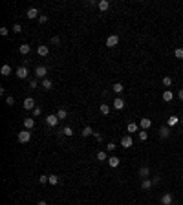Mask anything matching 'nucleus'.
<instances>
[{
    "label": "nucleus",
    "instance_id": "nucleus-9",
    "mask_svg": "<svg viewBox=\"0 0 183 205\" xmlns=\"http://www.w3.org/2000/svg\"><path fill=\"white\" fill-rule=\"evenodd\" d=\"M139 126H141V130H148V128L152 126V121H150V117H141V121H139Z\"/></svg>",
    "mask_w": 183,
    "mask_h": 205
},
{
    "label": "nucleus",
    "instance_id": "nucleus-38",
    "mask_svg": "<svg viewBox=\"0 0 183 205\" xmlns=\"http://www.w3.org/2000/svg\"><path fill=\"white\" fill-rule=\"evenodd\" d=\"M51 44L59 46V44H61V37H57V35H55V37H51Z\"/></svg>",
    "mask_w": 183,
    "mask_h": 205
},
{
    "label": "nucleus",
    "instance_id": "nucleus-25",
    "mask_svg": "<svg viewBox=\"0 0 183 205\" xmlns=\"http://www.w3.org/2000/svg\"><path fill=\"white\" fill-rule=\"evenodd\" d=\"M97 159L99 161H108V152H106V150H99V152H97Z\"/></svg>",
    "mask_w": 183,
    "mask_h": 205
},
{
    "label": "nucleus",
    "instance_id": "nucleus-37",
    "mask_svg": "<svg viewBox=\"0 0 183 205\" xmlns=\"http://www.w3.org/2000/svg\"><path fill=\"white\" fill-rule=\"evenodd\" d=\"M6 104H7V106H13V104H15V99H13L11 95H9V97H6Z\"/></svg>",
    "mask_w": 183,
    "mask_h": 205
},
{
    "label": "nucleus",
    "instance_id": "nucleus-22",
    "mask_svg": "<svg viewBox=\"0 0 183 205\" xmlns=\"http://www.w3.org/2000/svg\"><path fill=\"white\" fill-rule=\"evenodd\" d=\"M152 185H154V183H152V179H148V178H145V179L141 181V189H143V190H148Z\"/></svg>",
    "mask_w": 183,
    "mask_h": 205
},
{
    "label": "nucleus",
    "instance_id": "nucleus-12",
    "mask_svg": "<svg viewBox=\"0 0 183 205\" xmlns=\"http://www.w3.org/2000/svg\"><path fill=\"white\" fill-rule=\"evenodd\" d=\"M114 108L115 110H123L125 108V99H123V97H115V99H114Z\"/></svg>",
    "mask_w": 183,
    "mask_h": 205
},
{
    "label": "nucleus",
    "instance_id": "nucleus-10",
    "mask_svg": "<svg viewBox=\"0 0 183 205\" xmlns=\"http://www.w3.org/2000/svg\"><path fill=\"white\" fill-rule=\"evenodd\" d=\"M26 17H28V18H31V20H33V18H37V20H39L40 13H39V9H37V7H29V9H28V13H26Z\"/></svg>",
    "mask_w": 183,
    "mask_h": 205
},
{
    "label": "nucleus",
    "instance_id": "nucleus-6",
    "mask_svg": "<svg viewBox=\"0 0 183 205\" xmlns=\"http://www.w3.org/2000/svg\"><path fill=\"white\" fill-rule=\"evenodd\" d=\"M132 145H134V141H132V136L130 134H126V136L121 137V147L123 148H130Z\"/></svg>",
    "mask_w": 183,
    "mask_h": 205
},
{
    "label": "nucleus",
    "instance_id": "nucleus-3",
    "mask_svg": "<svg viewBox=\"0 0 183 205\" xmlns=\"http://www.w3.org/2000/svg\"><path fill=\"white\" fill-rule=\"evenodd\" d=\"M46 125H48L50 128H55V126L59 125V117H57L55 114H50V115H46Z\"/></svg>",
    "mask_w": 183,
    "mask_h": 205
},
{
    "label": "nucleus",
    "instance_id": "nucleus-27",
    "mask_svg": "<svg viewBox=\"0 0 183 205\" xmlns=\"http://www.w3.org/2000/svg\"><path fill=\"white\" fill-rule=\"evenodd\" d=\"M81 134H82V137H88V136H93V128H92V126H84Z\"/></svg>",
    "mask_w": 183,
    "mask_h": 205
},
{
    "label": "nucleus",
    "instance_id": "nucleus-16",
    "mask_svg": "<svg viewBox=\"0 0 183 205\" xmlns=\"http://www.w3.org/2000/svg\"><path fill=\"white\" fill-rule=\"evenodd\" d=\"M97 7H99V11H108V9H110V2H108V0H99Z\"/></svg>",
    "mask_w": 183,
    "mask_h": 205
},
{
    "label": "nucleus",
    "instance_id": "nucleus-30",
    "mask_svg": "<svg viewBox=\"0 0 183 205\" xmlns=\"http://www.w3.org/2000/svg\"><path fill=\"white\" fill-rule=\"evenodd\" d=\"M137 136H139V141H147V139H148V132L147 130H139Z\"/></svg>",
    "mask_w": 183,
    "mask_h": 205
},
{
    "label": "nucleus",
    "instance_id": "nucleus-39",
    "mask_svg": "<svg viewBox=\"0 0 183 205\" xmlns=\"http://www.w3.org/2000/svg\"><path fill=\"white\" fill-rule=\"evenodd\" d=\"M40 114H42V108H40V106H35V108H33V117H37Z\"/></svg>",
    "mask_w": 183,
    "mask_h": 205
},
{
    "label": "nucleus",
    "instance_id": "nucleus-36",
    "mask_svg": "<svg viewBox=\"0 0 183 205\" xmlns=\"http://www.w3.org/2000/svg\"><path fill=\"white\" fill-rule=\"evenodd\" d=\"M163 86H172V77H163Z\"/></svg>",
    "mask_w": 183,
    "mask_h": 205
},
{
    "label": "nucleus",
    "instance_id": "nucleus-15",
    "mask_svg": "<svg viewBox=\"0 0 183 205\" xmlns=\"http://www.w3.org/2000/svg\"><path fill=\"white\" fill-rule=\"evenodd\" d=\"M40 88H42V90H51V88H53V81L46 77L44 81H42V82H40Z\"/></svg>",
    "mask_w": 183,
    "mask_h": 205
},
{
    "label": "nucleus",
    "instance_id": "nucleus-43",
    "mask_svg": "<svg viewBox=\"0 0 183 205\" xmlns=\"http://www.w3.org/2000/svg\"><path fill=\"white\" fill-rule=\"evenodd\" d=\"M7 33H9V29H7V28H4V26L0 28V35H4V37H6Z\"/></svg>",
    "mask_w": 183,
    "mask_h": 205
},
{
    "label": "nucleus",
    "instance_id": "nucleus-1",
    "mask_svg": "<svg viewBox=\"0 0 183 205\" xmlns=\"http://www.w3.org/2000/svg\"><path fill=\"white\" fill-rule=\"evenodd\" d=\"M17 137H18V143H29V141H31V132L24 128L22 132H18Z\"/></svg>",
    "mask_w": 183,
    "mask_h": 205
},
{
    "label": "nucleus",
    "instance_id": "nucleus-2",
    "mask_svg": "<svg viewBox=\"0 0 183 205\" xmlns=\"http://www.w3.org/2000/svg\"><path fill=\"white\" fill-rule=\"evenodd\" d=\"M46 75H48V68H46V66H37V68H35V77H37L39 81H40V79L44 81Z\"/></svg>",
    "mask_w": 183,
    "mask_h": 205
},
{
    "label": "nucleus",
    "instance_id": "nucleus-5",
    "mask_svg": "<svg viewBox=\"0 0 183 205\" xmlns=\"http://www.w3.org/2000/svg\"><path fill=\"white\" fill-rule=\"evenodd\" d=\"M15 73H17V77H18V79H28V77H29V70H28L26 66L17 68V71H15Z\"/></svg>",
    "mask_w": 183,
    "mask_h": 205
},
{
    "label": "nucleus",
    "instance_id": "nucleus-34",
    "mask_svg": "<svg viewBox=\"0 0 183 205\" xmlns=\"http://www.w3.org/2000/svg\"><path fill=\"white\" fill-rule=\"evenodd\" d=\"M174 57L176 59H183V48H176L174 50Z\"/></svg>",
    "mask_w": 183,
    "mask_h": 205
},
{
    "label": "nucleus",
    "instance_id": "nucleus-46",
    "mask_svg": "<svg viewBox=\"0 0 183 205\" xmlns=\"http://www.w3.org/2000/svg\"><path fill=\"white\" fill-rule=\"evenodd\" d=\"M178 97H179V99L183 101V88H179V92H178Z\"/></svg>",
    "mask_w": 183,
    "mask_h": 205
},
{
    "label": "nucleus",
    "instance_id": "nucleus-19",
    "mask_svg": "<svg viewBox=\"0 0 183 205\" xmlns=\"http://www.w3.org/2000/svg\"><path fill=\"white\" fill-rule=\"evenodd\" d=\"M161 97H163V101H165V103H170L172 99H174V93H172V90H165Z\"/></svg>",
    "mask_w": 183,
    "mask_h": 205
},
{
    "label": "nucleus",
    "instance_id": "nucleus-13",
    "mask_svg": "<svg viewBox=\"0 0 183 205\" xmlns=\"http://www.w3.org/2000/svg\"><path fill=\"white\" fill-rule=\"evenodd\" d=\"M37 53H39L40 57H46L48 53H50V48H48L46 44H39V48H37Z\"/></svg>",
    "mask_w": 183,
    "mask_h": 205
},
{
    "label": "nucleus",
    "instance_id": "nucleus-33",
    "mask_svg": "<svg viewBox=\"0 0 183 205\" xmlns=\"http://www.w3.org/2000/svg\"><path fill=\"white\" fill-rule=\"evenodd\" d=\"M48 183H50V185H57V183H59V176L51 174V176H50V179H48Z\"/></svg>",
    "mask_w": 183,
    "mask_h": 205
},
{
    "label": "nucleus",
    "instance_id": "nucleus-18",
    "mask_svg": "<svg viewBox=\"0 0 183 205\" xmlns=\"http://www.w3.org/2000/svg\"><path fill=\"white\" fill-rule=\"evenodd\" d=\"M119 163H121V159H119V158H115V156H110V158H108V165H110L112 169L119 167Z\"/></svg>",
    "mask_w": 183,
    "mask_h": 205
},
{
    "label": "nucleus",
    "instance_id": "nucleus-7",
    "mask_svg": "<svg viewBox=\"0 0 183 205\" xmlns=\"http://www.w3.org/2000/svg\"><path fill=\"white\" fill-rule=\"evenodd\" d=\"M172 201H174L172 192H165L163 196H161V205H172Z\"/></svg>",
    "mask_w": 183,
    "mask_h": 205
},
{
    "label": "nucleus",
    "instance_id": "nucleus-23",
    "mask_svg": "<svg viewBox=\"0 0 183 205\" xmlns=\"http://www.w3.org/2000/svg\"><path fill=\"white\" fill-rule=\"evenodd\" d=\"M0 73H2L4 77H7V75H11V66H9V64H4V66L0 68Z\"/></svg>",
    "mask_w": 183,
    "mask_h": 205
},
{
    "label": "nucleus",
    "instance_id": "nucleus-4",
    "mask_svg": "<svg viewBox=\"0 0 183 205\" xmlns=\"http://www.w3.org/2000/svg\"><path fill=\"white\" fill-rule=\"evenodd\" d=\"M22 106H24V110H31V112H33V108H35V99H33V97H26V99H24V103H22Z\"/></svg>",
    "mask_w": 183,
    "mask_h": 205
},
{
    "label": "nucleus",
    "instance_id": "nucleus-40",
    "mask_svg": "<svg viewBox=\"0 0 183 205\" xmlns=\"http://www.w3.org/2000/svg\"><path fill=\"white\" fill-rule=\"evenodd\" d=\"M48 179H50V176H40V178H39V183H40V185H44V183H48Z\"/></svg>",
    "mask_w": 183,
    "mask_h": 205
},
{
    "label": "nucleus",
    "instance_id": "nucleus-45",
    "mask_svg": "<svg viewBox=\"0 0 183 205\" xmlns=\"http://www.w3.org/2000/svg\"><path fill=\"white\" fill-rule=\"evenodd\" d=\"M159 181H161V178H159V176H154V178H152V183H154V185H157Z\"/></svg>",
    "mask_w": 183,
    "mask_h": 205
},
{
    "label": "nucleus",
    "instance_id": "nucleus-29",
    "mask_svg": "<svg viewBox=\"0 0 183 205\" xmlns=\"http://www.w3.org/2000/svg\"><path fill=\"white\" fill-rule=\"evenodd\" d=\"M57 117H59V121H64V119H66V117H68V112L64 110V108H61V110L57 112Z\"/></svg>",
    "mask_w": 183,
    "mask_h": 205
},
{
    "label": "nucleus",
    "instance_id": "nucleus-31",
    "mask_svg": "<svg viewBox=\"0 0 183 205\" xmlns=\"http://www.w3.org/2000/svg\"><path fill=\"white\" fill-rule=\"evenodd\" d=\"M29 88H31V90H35V88H39V79H37V77H33V79H29Z\"/></svg>",
    "mask_w": 183,
    "mask_h": 205
},
{
    "label": "nucleus",
    "instance_id": "nucleus-26",
    "mask_svg": "<svg viewBox=\"0 0 183 205\" xmlns=\"http://www.w3.org/2000/svg\"><path fill=\"white\" fill-rule=\"evenodd\" d=\"M18 51L22 53V55H28V53L31 51V46L29 44H20V48H18Z\"/></svg>",
    "mask_w": 183,
    "mask_h": 205
},
{
    "label": "nucleus",
    "instance_id": "nucleus-47",
    "mask_svg": "<svg viewBox=\"0 0 183 205\" xmlns=\"http://www.w3.org/2000/svg\"><path fill=\"white\" fill-rule=\"evenodd\" d=\"M37 205H48V203H46V201H42V200H40V201H39Z\"/></svg>",
    "mask_w": 183,
    "mask_h": 205
},
{
    "label": "nucleus",
    "instance_id": "nucleus-28",
    "mask_svg": "<svg viewBox=\"0 0 183 205\" xmlns=\"http://www.w3.org/2000/svg\"><path fill=\"white\" fill-rule=\"evenodd\" d=\"M112 90H114L115 93H121V92L125 90V86H123L121 82H114V86H112Z\"/></svg>",
    "mask_w": 183,
    "mask_h": 205
},
{
    "label": "nucleus",
    "instance_id": "nucleus-14",
    "mask_svg": "<svg viewBox=\"0 0 183 205\" xmlns=\"http://www.w3.org/2000/svg\"><path fill=\"white\" fill-rule=\"evenodd\" d=\"M33 126H35V119H33V117H24V128H26V130H31Z\"/></svg>",
    "mask_w": 183,
    "mask_h": 205
},
{
    "label": "nucleus",
    "instance_id": "nucleus-44",
    "mask_svg": "<svg viewBox=\"0 0 183 205\" xmlns=\"http://www.w3.org/2000/svg\"><path fill=\"white\" fill-rule=\"evenodd\" d=\"M93 137H95V139H97V141H99V143L103 141V136H101L99 132H93Z\"/></svg>",
    "mask_w": 183,
    "mask_h": 205
},
{
    "label": "nucleus",
    "instance_id": "nucleus-32",
    "mask_svg": "<svg viewBox=\"0 0 183 205\" xmlns=\"http://www.w3.org/2000/svg\"><path fill=\"white\" fill-rule=\"evenodd\" d=\"M61 134H64V136H70V137H71V136H73V130H71L70 126H64L62 130H61Z\"/></svg>",
    "mask_w": 183,
    "mask_h": 205
},
{
    "label": "nucleus",
    "instance_id": "nucleus-17",
    "mask_svg": "<svg viewBox=\"0 0 183 205\" xmlns=\"http://www.w3.org/2000/svg\"><path fill=\"white\" fill-rule=\"evenodd\" d=\"M126 130H128V134H136V132L139 130V125L134 123V121H130V123H128V126H126Z\"/></svg>",
    "mask_w": 183,
    "mask_h": 205
},
{
    "label": "nucleus",
    "instance_id": "nucleus-11",
    "mask_svg": "<svg viewBox=\"0 0 183 205\" xmlns=\"http://www.w3.org/2000/svg\"><path fill=\"white\" fill-rule=\"evenodd\" d=\"M179 125V117H176V115H170L168 119H167V126L168 128H174V126H178Z\"/></svg>",
    "mask_w": 183,
    "mask_h": 205
},
{
    "label": "nucleus",
    "instance_id": "nucleus-8",
    "mask_svg": "<svg viewBox=\"0 0 183 205\" xmlns=\"http://www.w3.org/2000/svg\"><path fill=\"white\" fill-rule=\"evenodd\" d=\"M117 44H119V37L117 35H110L108 39H106V46L108 48H115Z\"/></svg>",
    "mask_w": 183,
    "mask_h": 205
},
{
    "label": "nucleus",
    "instance_id": "nucleus-48",
    "mask_svg": "<svg viewBox=\"0 0 183 205\" xmlns=\"http://www.w3.org/2000/svg\"><path fill=\"white\" fill-rule=\"evenodd\" d=\"M179 125H183V115H181V117H179Z\"/></svg>",
    "mask_w": 183,
    "mask_h": 205
},
{
    "label": "nucleus",
    "instance_id": "nucleus-20",
    "mask_svg": "<svg viewBox=\"0 0 183 205\" xmlns=\"http://www.w3.org/2000/svg\"><path fill=\"white\" fill-rule=\"evenodd\" d=\"M159 136L163 137V139H167V137L170 136V128H168L167 125H165V126H161V128H159Z\"/></svg>",
    "mask_w": 183,
    "mask_h": 205
},
{
    "label": "nucleus",
    "instance_id": "nucleus-41",
    "mask_svg": "<svg viewBox=\"0 0 183 205\" xmlns=\"http://www.w3.org/2000/svg\"><path fill=\"white\" fill-rule=\"evenodd\" d=\"M46 22H48V17L46 15H40L39 17V24H46Z\"/></svg>",
    "mask_w": 183,
    "mask_h": 205
},
{
    "label": "nucleus",
    "instance_id": "nucleus-21",
    "mask_svg": "<svg viewBox=\"0 0 183 205\" xmlns=\"http://www.w3.org/2000/svg\"><path fill=\"white\" fill-rule=\"evenodd\" d=\"M139 176H141L143 179H145V178H148V176H150V169H148L147 165H143L141 169H139Z\"/></svg>",
    "mask_w": 183,
    "mask_h": 205
},
{
    "label": "nucleus",
    "instance_id": "nucleus-35",
    "mask_svg": "<svg viewBox=\"0 0 183 205\" xmlns=\"http://www.w3.org/2000/svg\"><path fill=\"white\" fill-rule=\"evenodd\" d=\"M115 143H108V145H106V152H115Z\"/></svg>",
    "mask_w": 183,
    "mask_h": 205
},
{
    "label": "nucleus",
    "instance_id": "nucleus-24",
    "mask_svg": "<svg viewBox=\"0 0 183 205\" xmlns=\"http://www.w3.org/2000/svg\"><path fill=\"white\" fill-rule=\"evenodd\" d=\"M99 110H101V114H103V115H108V114H110V104H106V103H101Z\"/></svg>",
    "mask_w": 183,
    "mask_h": 205
},
{
    "label": "nucleus",
    "instance_id": "nucleus-42",
    "mask_svg": "<svg viewBox=\"0 0 183 205\" xmlns=\"http://www.w3.org/2000/svg\"><path fill=\"white\" fill-rule=\"evenodd\" d=\"M13 31H15V33H20V31H22V26H20V24H15V26H13Z\"/></svg>",
    "mask_w": 183,
    "mask_h": 205
}]
</instances>
